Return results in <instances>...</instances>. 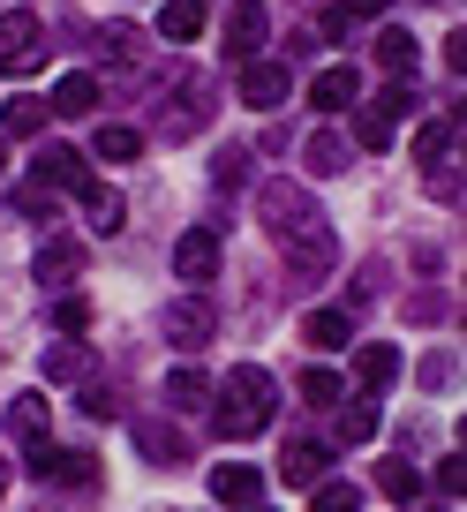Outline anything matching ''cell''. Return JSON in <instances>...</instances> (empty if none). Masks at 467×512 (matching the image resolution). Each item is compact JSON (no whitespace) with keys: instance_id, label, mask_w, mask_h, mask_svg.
<instances>
[{"instance_id":"43","label":"cell","mask_w":467,"mask_h":512,"mask_svg":"<svg viewBox=\"0 0 467 512\" xmlns=\"http://www.w3.org/2000/svg\"><path fill=\"white\" fill-rule=\"evenodd\" d=\"M0 490H8V467H0Z\"/></svg>"},{"instance_id":"28","label":"cell","mask_w":467,"mask_h":512,"mask_svg":"<svg viewBox=\"0 0 467 512\" xmlns=\"http://www.w3.org/2000/svg\"><path fill=\"white\" fill-rule=\"evenodd\" d=\"M377 490H385V497H400V505H407V497L422 490V475H415L407 460H385V467H377Z\"/></svg>"},{"instance_id":"21","label":"cell","mask_w":467,"mask_h":512,"mask_svg":"<svg viewBox=\"0 0 467 512\" xmlns=\"http://www.w3.org/2000/svg\"><path fill=\"white\" fill-rule=\"evenodd\" d=\"M332 437H339V445H370V437H377V400H347Z\"/></svg>"},{"instance_id":"36","label":"cell","mask_w":467,"mask_h":512,"mask_svg":"<svg viewBox=\"0 0 467 512\" xmlns=\"http://www.w3.org/2000/svg\"><path fill=\"white\" fill-rule=\"evenodd\" d=\"M83 415H98V422H113V415H121V400H113V392H98V384H83Z\"/></svg>"},{"instance_id":"20","label":"cell","mask_w":467,"mask_h":512,"mask_svg":"<svg viewBox=\"0 0 467 512\" xmlns=\"http://www.w3.org/2000/svg\"><path fill=\"white\" fill-rule=\"evenodd\" d=\"M83 272V241H46L31 264V279H76Z\"/></svg>"},{"instance_id":"35","label":"cell","mask_w":467,"mask_h":512,"mask_svg":"<svg viewBox=\"0 0 467 512\" xmlns=\"http://www.w3.org/2000/svg\"><path fill=\"white\" fill-rule=\"evenodd\" d=\"M219 181H226V189H242V181H249V151H242V144L219 151Z\"/></svg>"},{"instance_id":"44","label":"cell","mask_w":467,"mask_h":512,"mask_svg":"<svg viewBox=\"0 0 467 512\" xmlns=\"http://www.w3.org/2000/svg\"><path fill=\"white\" fill-rule=\"evenodd\" d=\"M264 512H272V505H264Z\"/></svg>"},{"instance_id":"41","label":"cell","mask_w":467,"mask_h":512,"mask_svg":"<svg viewBox=\"0 0 467 512\" xmlns=\"http://www.w3.org/2000/svg\"><path fill=\"white\" fill-rule=\"evenodd\" d=\"M339 16L362 23V16H385V0H339Z\"/></svg>"},{"instance_id":"19","label":"cell","mask_w":467,"mask_h":512,"mask_svg":"<svg viewBox=\"0 0 467 512\" xmlns=\"http://www.w3.org/2000/svg\"><path fill=\"white\" fill-rule=\"evenodd\" d=\"M83 219H91V234H121V196L113 189H98V181H83Z\"/></svg>"},{"instance_id":"23","label":"cell","mask_w":467,"mask_h":512,"mask_svg":"<svg viewBox=\"0 0 467 512\" xmlns=\"http://www.w3.org/2000/svg\"><path fill=\"white\" fill-rule=\"evenodd\" d=\"M8 437H23V445L46 437V400H38V392H23V400L8 407Z\"/></svg>"},{"instance_id":"17","label":"cell","mask_w":467,"mask_h":512,"mask_svg":"<svg viewBox=\"0 0 467 512\" xmlns=\"http://www.w3.org/2000/svg\"><path fill=\"white\" fill-rule=\"evenodd\" d=\"M279 475H287V482H302V490H317V482H324V445L294 437V445H287V460H279Z\"/></svg>"},{"instance_id":"5","label":"cell","mask_w":467,"mask_h":512,"mask_svg":"<svg viewBox=\"0 0 467 512\" xmlns=\"http://www.w3.org/2000/svg\"><path fill=\"white\" fill-rule=\"evenodd\" d=\"M287 91H294L287 61H249V68H242V106L272 113V106H287Z\"/></svg>"},{"instance_id":"1","label":"cell","mask_w":467,"mask_h":512,"mask_svg":"<svg viewBox=\"0 0 467 512\" xmlns=\"http://www.w3.org/2000/svg\"><path fill=\"white\" fill-rule=\"evenodd\" d=\"M257 226L279 241V256H287L294 272H332V264H339L332 219H324V211L309 204L294 181H272V189H264V219H257Z\"/></svg>"},{"instance_id":"7","label":"cell","mask_w":467,"mask_h":512,"mask_svg":"<svg viewBox=\"0 0 467 512\" xmlns=\"http://www.w3.org/2000/svg\"><path fill=\"white\" fill-rule=\"evenodd\" d=\"M355 98H362V76H355V68H347V61L317 68V83H309V106H317V113H347V106H355Z\"/></svg>"},{"instance_id":"15","label":"cell","mask_w":467,"mask_h":512,"mask_svg":"<svg viewBox=\"0 0 467 512\" xmlns=\"http://www.w3.org/2000/svg\"><path fill=\"white\" fill-rule=\"evenodd\" d=\"M91 106H98V76H61V91L46 98V113H61V121H83Z\"/></svg>"},{"instance_id":"30","label":"cell","mask_w":467,"mask_h":512,"mask_svg":"<svg viewBox=\"0 0 467 512\" xmlns=\"http://www.w3.org/2000/svg\"><path fill=\"white\" fill-rule=\"evenodd\" d=\"M445 144H460V113H452V121H430V128H422V136H415V159H437Z\"/></svg>"},{"instance_id":"6","label":"cell","mask_w":467,"mask_h":512,"mask_svg":"<svg viewBox=\"0 0 467 512\" xmlns=\"http://www.w3.org/2000/svg\"><path fill=\"white\" fill-rule=\"evenodd\" d=\"M174 272L189 279V287H204V279L219 272V234H211V226H196V234L174 241Z\"/></svg>"},{"instance_id":"14","label":"cell","mask_w":467,"mask_h":512,"mask_svg":"<svg viewBox=\"0 0 467 512\" xmlns=\"http://www.w3.org/2000/svg\"><path fill=\"white\" fill-rule=\"evenodd\" d=\"M302 159H309V174H347V166H355V144H347L339 128H317L302 144Z\"/></svg>"},{"instance_id":"2","label":"cell","mask_w":467,"mask_h":512,"mask_svg":"<svg viewBox=\"0 0 467 512\" xmlns=\"http://www.w3.org/2000/svg\"><path fill=\"white\" fill-rule=\"evenodd\" d=\"M272 407H279V377L257 369V362H242V369H226V384H219V415H211V430H219V437H257L264 422H272Z\"/></svg>"},{"instance_id":"18","label":"cell","mask_w":467,"mask_h":512,"mask_svg":"<svg viewBox=\"0 0 467 512\" xmlns=\"http://www.w3.org/2000/svg\"><path fill=\"white\" fill-rule=\"evenodd\" d=\"M196 31H204V0H166V8H159V38L189 46Z\"/></svg>"},{"instance_id":"40","label":"cell","mask_w":467,"mask_h":512,"mask_svg":"<svg viewBox=\"0 0 467 512\" xmlns=\"http://www.w3.org/2000/svg\"><path fill=\"white\" fill-rule=\"evenodd\" d=\"M407 317H422V324L445 317V294H437V287H430V294H415V302H407Z\"/></svg>"},{"instance_id":"22","label":"cell","mask_w":467,"mask_h":512,"mask_svg":"<svg viewBox=\"0 0 467 512\" xmlns=\"http://www.w3.org/2000/svg\"><path fill=\"white\" fill-rule=\"evenodd\" d=\"M91 151H98V159H113V166H129V159H144V136L113 121V128H98V136H91Z\"/></svg>"},{"instance_id":"24","label":"cell","mask_w":467,"mask_h":512,"mask_svg":"<svg viewBox=\"0 0 467 512\" xmlns=\"http://www.w3.org/2000/svg\"><path fill=\"white\" fill-rule=\"evenodd\" d=\"M377 68L407 83V68H415V38H407V31H377Z\"/></svg>"},{"instance_id":"25","label":"cell","mask_w":467,"mask_h":512,"mask_svg":"<svg viewBox=\"0 0 467 512\" xmlns=\"http://www.w3.org/2000/svg\"><path fill=\"white\" fill-rule=\"evenodd\" d=\"M46 121H53L46 98H8V113H0V128H8V136H38Z\"/></svg>"},{"instance_id":"16","label":"cell","mask_w":467,"mask_h":512,"mask_svg":"<svg viewBox=\"0 0 467 512\" xmlns=\"http://www.w3.org/2000/svg\"><path fill=\"white\" fill-rule=\"evenodd\" d=\"M355 377L370 384V392H385V384L400 377V347H377V339H370V347H355Z\"/></svg>"},{"instance_id":"9","label":"cell","mask_w":467,"mask_h":512,"mask_svg":"<svg viewBox=\"0 0 467 512\" xmlns=\"http://www.w3.org/2000/svg\"><path fill=\"white\" fill-rule=\"evenodd\" d=\"M347 339H355V317H347V309H309V317H302V347L339 354Z\"/></svg>"},{"instance_id":"38","label":"cell","mask_w":467,"mask_h":512,"mask_svg":"<svg viewBox=\"0 0 467 512\" xmlns=\"http://www.w3.org/2000/svg\"><path fill=\"white\" fill-rule=\"evenodd\" d=\"M76 369H83L76 347H53V354H46V377H76Z\"/></svg>"},{"instance_id":"39","label":"cell","mask_w":467,"mask_h":512,"mask_svg":"<svg viewBox=\"0 0 467 512\" xmlns=\"http://www.w3.org/2000/svg\"><path fill=\"white\" fill-rule=\"evenodd\" d=\"M16 211H23V219H46L53 196H46V189H16Z\"/></svg>"},{"instance_id":"8","label":"cell","mask_w":467,"mask_h":512,"mask_svg":"<svg viewBox=\"0 0 467 512\" xmlns=\"http://www.w3.org/2000/svg\"><path fill=\"white\" fill-rule=\"evenodd\" d=\"M264 23H272V8H264V0H234V8H226V53H257L264 46Z\"/></svg>"},{"instance_id":"10","label":"cell","mask_w":467,"mask_h":512,"mask_svg":"<svg viewBox=\"0 0 467 512\" xmlns=\"http://www.w3.org/2000/svg\"><path fill=\"white\" fill-rule=\"evenodd\" d=\"M257 490H264V475H257L249 460L211 467V497H219V505H257Z\"/></svg>"},{"instance_id":"12","label":"cell","mask_w":467,"mask_h":512,"mask_svg":"<svg viewBox=\"0 0 467 512\" xmlns=\"http://www.w3.org/2000/svg\"><path fill=\"white\" fill-rule=\"evenodd\" d=\"M136 445H144V460H159V467H189V437H181L174 422H136Z\"/></svg>"},{"instance_id":"13","label":"cell","mask_w":467,"mask_h":512,"mask_svg":"<svg viewBox=\"0 0 467 512\" xmlns=\"http://www.w3.org/2000/svg\"><path fill=\"white\" fill-rule=\"evenodd\" d=\"M83 151H68V144H46L38 151V189H83Z\"/></svg>"},{"instance_id":"33","label":"cell","mask_w":467,"mask_h":512,"mask_svg":"<svg viewBox=\"0 0 467 512\" xmlns=\"http://www.w3.org/2000/svg\"><path fill=\"white\" fill-rule=\"evenodd\" d=\"M53 324H61V332H91V302H83V294H68V302L53 309Z\"/></svg>"},{"instance_id":"31","label":"cell","mask_w":467,"mask_h":512,"mask_svg":"<svg viewBox=\"0 0 467 512\" xmlns=\"http://www.w3.org/2000/svg\"><path fill=\"white\" fill-rule=\"evenodd\" d=\"M302 400L332 407V400H339V369H302Z\"/></svg>"},{"instance_id":"11","label":"cell","mask_w":467,"mask_h":512,"mask_svg":"<svg viewBox=\"0 0 467 512\" xmlns=\"http://www.w3.org/2000/svg\"><path fill=\"white\" fill-rule=\"evenodd\" d=\"M31 475L46 482H98V467L83 452H61V445H31Z\"/></svg>"},{"instance_id":"29","label":"cell","mask_w":467,"mask_h":512,"mask_svg":"<svg viewBox=\"0 0 467 512\" xmlns=\"http://www.w3.org/2000/svg\"><path fill=\"white\" fill-rule=\"evenodd\" d=\"M309 512H362V497H355V482H317Z\"/></svg>"},{"instance_id":"42","label":"cell","mask_w":467,"mask_h":512,"mask_svg":"<svg viewBox=\"0 0 467 512\" xmlns=\"http://www.w3.org/2000/svg\"><path fill=\"white\" fill-rule=\"evenodd\" d=\"M0 174H8V144H0Z\"/></svg>"},{"instance_id":"3","label":"cell","mask_w":467,"mask_h":512,"mask_svg":"<svg viewBox=\"0 0 467 512\" xmlns=\"http://www.w3.org/2000/svg\"><path fill=\"white\" fill-rule=\"evenodd\" d=\"M159 332L174 339L181 354H196V347H211V332H219V309H211L204 294H181V302L159 309Z\"/></svg>"},{"instance_id":"27","label":"cell","mask_w":467,"mask_h":512,"mask_svg":"<svg viewBox=\"0 0 467 512\" xmlns=\"http://www.w3.org/2000/svg\"><path fill=\"white\" fill-rule=\"evenodd\" d=\"M392 128H400V121H392V113L362 106V113H355V144H362V151H385V144H392Z\"/></svg>"},{"instance_id":"26","label":"cell","mask_w":467,"mask_h":512,"mask_svg":"<svg viewBox=\"0 0 467 512\" xmlns=\"http://www.w3.org/2000/svg\"><path fill=\"white\" fill-rule=\"evenodd\" d=\"M166 400L189 415V407H204V400H211V377H204V369H174V377H166Z\"/></svg>"},{"instance_id":"37","label":"cell","mask_w":467,"mask_h":512,"mask_svg":"<svg viewBox=\"0 0 467 512\" xmlns=\"http://www.w3.org/2000/svg\"><path fill=\"white\" fill-rule=\"evenodd\" d=\"M437 490H445V497H460V490H467V467H460V452H452V460H437Z\"/></svg>"},{"instance_id":"4","label":"cell","mask_w":467,"mask_h":512,"mask_svg":"<svg viewBox=\"0 0 467 512\" xmlns=\"http://www.w3.org/2000/svg\"><path fill=\"white\" fill-rule=\"evenodd\" d=\"M46 61V23L38 16H0V76H31V68Z\"/></svg>"},{"instance_id":"34","label":"cell","mask_w":467,"mask_h":512,"mask_svg":"<svg viewBox=\"0 0 467 512\" xmlns=\"http://www.w3.org/2000/svg\"><path fill=\"white\" fill-rule=\"evenodd\" d=\"M181 98H204V83H181ZM196 128V106H174L166 113V136H189Z\"/></svg>"},{"instance_id":"32","label":"cell","mask_w":467,"mask_h":512,"mask_svg":"<svg viewBox=\"0 0 467 512\" xmlns=\"http://www.w3.org/2000/svg\"><path fill=\"white\" fill-rule=\"evenodd\" d=\"M98 53H106V61H129V53H136V31H129V23H106V31H98Z\"/></svg>"}]
</instances>
